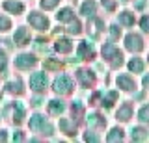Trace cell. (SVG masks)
<instances>
[{
    "label": "cell",
    "instance_id": "6da1fadb",
    "mask_svg": "<svg viewBox=\"0 0 149 143\" xmlns=\"http://www.w3.org/2000/svg\"><path fill=\"white\" fill-rule=\"evenodd\" d=\"M102 58H104L106 61H110L112 67H119L121 63H123V54L119 52V48L116 47L114 43H106L104 47H102Z\"/></svg>",
    "mask_w": 149,
    "mask_h": 143
},
{
    "label": "cell",
    "instance_id": "7a4b0ae2",
    "mask_svg": "<svg viewBox=\"0 0 149 143\" xmlns=\"http://www.w3.org/2000/svg\"><path fill=\"white\" fill-rule=\"evenodd\" d=\"M54 91L56 93H60V95H67V93H71L73 91V82H71V78L69 76H60V78H56L54 80Z\"/></svg>",
    "mask_w": 149,
    "mask_h": 143
},
{
    "label": "cell",
    "instance_id": "3957f363",
    "mask_svg": "<svg viewBox=\"0 0 149 143\" xmlns=\"http://www.w3.org/2000/svg\"><path fill=\"white\" fill-rule=\"evenodd\" d=\"M125 47L130 52H140V50H143V39L138 34H129L125 37Z\"/></svg>",
    "mask_w": 149,
    "mask_h": 143
},
{
    "label": "cell",
    "instance_id": "277c9868",
    "mask_svg": "<svg viewBox=\"0 0 149 143\" xmlns=\"http://www.w3.org/2000/svg\"><path fill=\"white\" fill-rule=\"evenodd\" d=\"M30 87L34 91H43L47 87V76L43 73H34V75L30 76Z\"/></svg>",
    "mask_w": 149,
    "mask_h": 143
},
{
    "label": "cell",
    "instance_id": "5b68a950",
    "mask_svg": "<svg viewBox=\"0 0 149 143\" xmlns=\"http://www.w3.org/2000/svg\"><path fill=\"white\" fill-rule=\"evenodd\" d=\"M28 22H30L34 28L37 30H45L49 28V19L43 15H39V13H30V17H28Z\"/></svg>",
    "mask_w": 149,
    "mask_h": 143
},
{
    "label": "cell",
    "instance_id": "8992f818",
    "mask_svg": "<svg viewBox=\"0 0 149 143\" xmlns=\"http://www.w3.org/2000/svg\"><path fill=\"white\" fill-rule=\"evenodd\" d=\"M77 76H78V80H80V84L84 87H91L95 84V75H93L91 71H88V69H80Z\"/></svg>",
    "mask_w": 149,
    "mask_h": 143
},
{
    "label": "cell",
    "instance_id": "52a82bcc",
    "mask_svg": "<svg viewBox=\"0 0 149 143\" xmlns=\"http://www.w3.org/2000/svg\"><path fill=\"white\" fill-rule=\"evenodd\" d=\"M15 65L19 69H30L36 65V58L32 56V54H21L17 59H15Z\"/></svg>",
    "mask_w": 149,
    "mask_h": 143
},
{
    "label": "cell",
    "instance_id": "ba28073f",
    "mask_svg": "<svg viewBox=\"0 0 149 143\" xmlns=\"http://www.w3.org/2000/svg\"><path fill=\"white\" fill-rule=\"evenodd\" d=\"M93 56H95V52H93V48L88 43H80V45H78V58H82V59H93Z\"/></svg>",
    "mask_w": 149,
    "mask_h": 143
},
{
    "label": "cell",
    "instance_id": "9c48e42d",
    "mask_svg": "<svg viewBox=\"0 0 149 143\" xmlns=\"http://www.w3.org/2000/svg\"><path fill=\"white\" fill-rule=\"evenodd\" d=\"M15 43H17V45H26V43H30V34H28L26 28H19V30L15 32Z\"/></svg>",
    "mask_w": 149,
    "mask_h": 143
},
{
    "label": "cell",
    "instance_id": "30bf717a",
    "mask_svg": "<svg viewBox=\"0 0 149 143\" xmlns=\"http://www.w3.org/2000/svg\"><path fill=\"white\" fill-rule=\"evenodd\" d=\"M54 48L58 50V52H71V48H73V45H71V41L69 39H65V37H62V39H58L56 41V45H54Z\"/></svg>",
    "mask_w": 149,
    "mask_h": 143
},
{
    "label": "cell",
    "instance_id": "8fae6325",
    "mask_svg": "<svg viewBox=\"0 0 149 143\" xmlns=\"http://www.w3.org/2000/svg\"><path fill=\"white\" fill-rule=\"evenodd\" d=\"M102 26H104V24H102V21H101V19H95V17H93L90 22H88V28H91V35H93V37H97V35L101 34Z\"/></svg>",
    "mask_w": 149,
    "mask_h": 143
},
{
    "label": "cell",
    "instance_id": "7c38bea8",
    "mask_svg": "<svg viewBox=\"0 0 149 143\" xmlns=\"http://www.w3.org/2000/svg\"><path fill=\"white\" fill-rule=\"evenodd\" d=\"M4 10L11 11V13H22V10H24V6H22L21 2H13V0H8V2H4Z\"/></svg>",
    "mask_w": 149,
    "mask_h": 143
},
{
    "label": "cell",
    "instance_id": "4fadbf2b",
    "mask_svg": "<svg viewBox=\"0 0 149 143\" xmlns=\"http://www.w3.org/2000/svg\"><path fill=\"white\" fill-rule=\"evenodd\" d=\"M130 115H132V106H130V104H123L119 108V112H118V119H119V121H129Z\"/></svg>",
    "mask_w": 149,
    "mask_h": 143
},
{
    "label": "cell",
    "instance_id": "5bb4252c",
    "mask_svg": "<svg viewBox=\"0 0 149 143\" xmlns=\"http://www.w3.org/2000/svg\"><path fill=\"white\" fill-rule=\"evenodd\" d=\"M118 86L121 89H125V91H132L134 89V82H132V78H129V76H119L118 78Z\"/></svg>",
    "mask_w": 149,
    "mask_h": 143
},
{
    "label": "cell",
    "instance_id": "9a60e30c",
    "mask_svg": "<svg viewBox=\"0 0 149 143\" xmlns=\"http://www.w3.org/2000/svg\"><path fill=\"white\" fill-rule=\"evenodd\" d=\"M147 136H149V134H147L146 128H142V126L132 128V140H134V141H146Z\"/></svg>",
    "mask_w": 149,
    "mask_h": 143
},
{
    "label": "cell",
    "instance_id": "2e32d148",
    "mask_svg": "<svg viewBox=\"0 0 149 143\" xmlns=\"http://www.w3.org/2000/svg\"><path fill=\"white\" fill-rule=\"evenodd\" d=\"M63 110H65V106H63V102H60V100H50L49 102V112L52 115H60Z\"/></svg>",
    "mask_w": 149,
    "mask_h": 143
},
{
    "label": "cell",
    "instance_id": "e0dca14e",
    "mask_svg": "<svg viewBox=\"0 0 149 143\" xmlns=\"http://www.w3.org/2000/svg\"><path fill=\"white\" fill-rule=\"evenodd\" d=\"M129 71L130 73H142L143 71V61L140 58H132L129 61Z\"/></svg>",
    "mask_w": 149,
    "mask_h": 143
},
{
    "label": "cell",
    "instance_id": "ac0fdd59",
    "mask_svg": "<svg viewBox=\"0 0 149 143\" xmlns=\"http://www.w3.org/2000/svg\"><path fill=\"white\" fill-rule=\"evenodd\" d=\"M56 19H58L60 22H69L71 19H74V15H73V11L69 10V8H65V10H62L58 15H56Z\"/></svg>",
    "mask_w": 149,
    "mask_h": 143
},
{
    "label": "cell",
    "instance_id": "d6986e66",
    "mask_svg": "<svg viewBox=\"0 0 149 143\" xmlns=\"http://www.w3.org/2000/svg\"><path fill=\"white\" fill-rule=\"evenodd\" d=\"M95 2H93V0H86V2L82 4V13L84 15H88V17H91L93 13H95Z\"/></svg>",
    "mask_w": 149,
    "mask_h": 143
},
{
    "label": "cell",
    "instance_id": "ffe728a7",
    "mask_svg": "<svg viewBox=\"0 0 149 143\" xmlns=\"http://www.w3.org/2000/svg\"><path fill=\"white\" fill-rule=\"evenodd\" d=\"M88 123H90V126H102L106 121H104V117H101L99 113H91L90 117H88Z\"/></svg>",
    "mask_w": 149,
    "mask_h": 143
},
{
    "label": "cell",
    "instance_id": "44dd1931",
    "mask_svg": "<svg viewBox=\"0 0 149 143\" xmlns=\"http://www.w3.org/2000/svg\"><path fill=\"white\" fill-rule=\"evenodd\" d=\"M22 119H24V108H22V104H15V110H13V121L15 123H21Z\"/></svg>",
    "mask_w": 149,
    "mask_h": 143
},
{
    "label": "cell",
    "instance_id": "7402d4cb",
    "mask_svg": "<svg viewBox=\"0 0 149 143\" xmlns=\"http://www.w3.org/2000/svg\"><path fill=\"white\" fill-rule=\"evenodd\" d=\"M119 22L123 26H132L134 24V15H132V13H129V11L121 13V15H119Z\"/></svg>",
    "mask_w": 149,
    "mask_h": 143
},
{
    "label": "cell",
    "instance_id": "603a6c76",
    "mask_svg": "<svg viewBox=\"0 0 149 143\" xmlns=\"http://www.w3.org/2000/svg\"><path fill=\"white\" fill-rule=\"evenodd\" d=\"M45 124V117H41V115H34V117L30 119V128L32 130H37V128H41Z\"/></svg>",
    "mask_w": 149,
    "mask_h": 143
},
{
    "label": "cell",
    "instance_id": "cb8c5ba5",
    "mask_svg": "<svg viewBox=\"0 0 149 143\" xmlns=\"http://www.w3.org/2000/svg\"><path fill=\"white\" fill-rule=\"evenodd\" d=\"M116 99H118V93H116V91H110V93L102 99V106H104V108H112Z\"/></svg>",
    "mask_w": 149,
    "mask_h": 143
},
{
    "label": "cell",
    "instance_id": "d4e9b609",
    "mask_svg": "<svg viewBox=\"0 0 149 143\" xmlns=\"http://www.w3.org/2000/svg\"><path fill=\"white\" fill-rule=\"evenodd\" d=\"M8 89L11 91V93H17V95H21V93H22V84H21V80L9 82V84H8Z\"/></svg>",
    "mask_w": 149,
    "mask_h": 143
},
{
    "label": "cell",
    "instance_id": "484cf974",
    "mask_svg": "<svg viewBox=\"0 0 149 143\" xmlns=\"http://www.w3.org/2000/svg\"><path fill=\"white\" fill-rule=\"evenodd\" d=\"M121 140H123V130L121 128H114L108 134V141H121Z\"/></svg>",
    "mask_w": 149,
    "mask_h": 143
},
{
    "label": "cell",
    "instance_id": "4316f807",
    "mask_svg": "<svg viewBox=\"0 0 149 143\" xmlns=\"http://www.w3.org/2000/svg\"><path fill=\"white\" fill-rule=\"evenodd\" d=\"M71 110H73V121H74V119H77V121H80V119H82V112H84V110H82V104L74 102Z\"/></svg>",
    "mask_w": 149,
    "mask_h": 143
},
{
    "label": "cell",
    "instance_id": "83f0119b",
    "mask_svg": "<svg viewBox=\"0 0 149 143\" xmlns=\"http://www.w3.org/2000/svg\"><path fill=\"white\" fill-rule=\"evenodd\" d=\"M60 126L65 130V134H67V136H74V134H77L74 126H71V123H69V121H60Z\"/></svg>",
    "mask_w": 149,
    "mask_h": 143
},
{
    "label": "cell",
    "instance_id": "f1b7e54d",
    "mask_svg": "<svg viewBox=\"0 0 149 143\" xmlns=\"http://www.w3.org/2000/svg\"><path fill=\"white\" fill-rule=\"evenodd\" d=\"M69 34H80V22H78L77 19H71L69 21Z\"/></svg>",
    "mask_w": 149,
    "mask_h": 143
},
{
    "label": "cell",
    "instance_id": "f546056e",
    "mask_svg": "<svg viewBox=\"0 0 149 143\" xmlns=\"http://www.w3.org/2000/svg\"><path fill=\"white\" fill-rule=\"evenodd\" d=\"M140 121L142 123H146V121H149V106L146 104V106H142V110H140Z\"/></svg>",
    "mask_w": 149,
    "mask_h": 143
},
{
    "label": "cell",
    "instance_id": "4dcf8cb0",
    "mask_svg": "<svg viewBox=\"0 0 149 143\" xmlns=\"http://www.w3.org/2000/svg\"><path fill=\"white\" fill-rule=\"evenodd\" d=\"M58 2L60 0H41V8H43V10H52Z\"/></svg>",
    "mask_w": 149,
    "mask_h": 143
},
{
    "label": "cell",
    "instance_id": "1f68e13d",
    "mask_svg": "<svg viewBox=\"0 0 149 143\" xmlns=\"http://www.w3.org/2000/svg\"><path fill=\"white\" fill-rule=\"evenodd\" d=\"M11 28V22H9V19H6V17H0V32H6Z\"/></svg>",
    "mask_w": 149,
    "mask_h": 143
},
{
    "label": "cell",
    "instance_id": "d6a6232c",
    "mask_svg": "<svg viewBox=\"0 0 149 143\" xmlns=\"http://www.w3.org/2000/svg\"><path fill=\"white\" fill-rule=\"evenodd\" d=\"M8 65V58H6V52L4 50H0V71H4Z\"/></svg>",
    "mask_w": 149,
    "mask_h": 143
},
{
    "label": "cell",
    "instance_id": "836d02e7",
    "mask_svg": "<svg viewBox=\"0 0 149 143\" xmlns=\"http://www.w3.org/2000/svg\"><path fill=\"white\" fill-rule=\"evenodd\" d=\"M45 67L47 69H62V63L52 61V59H47V61H45Z\"/></svg>",
    "mask_w": 149,
    "mask_h": 143
},
{
    "label": "cell",
    "instance_id": "e575fe53",
    "mask_svg": "<svg viewBox=\"0 0 149 143\" xmlns=\"http://www.w3.org/2000/svg\"><path fill=\"white\" fill-rule=\"evenodd\" d=\"M102 6H104L108 11H114L116 10V2H114V0H102Z\"/></svg>",
    "mask_w": 149,
    "mask_h": 143
},
{
    "label": "cell",
    "instance_id": "d590c367",
    "mask_svg": "<svg viewBox=\"0 0 149 143\" xmlns=\"http://www.w3.org/2000/svg\"><path fill=\"white\" fill-rule=\"evenodd\" d=\"M110 34H112V37H114V39H118L119 35H121V30L118 28V26H110Z\"/></svg>",
    "mask_w": 149,
    "mask_h": 143
},
{
    "label": "cell",
    "instance_id": "8d00e7d4",
    "mask_svg": "<svg viewBox=\"0 0 149 143\" xmlns=\"http://www.w3.org/2000/svg\"><path fill=\"white\" fill-rule=\"evenodd\" d=\"M140 24H142L143 32H149V19H147V17H142V22H140Z\"/></svg>",
    "mask_w": 149,
    "mask_h": 143
},
{
    "label": "cell",
    "instance_id": "74e56055",
    "mask_svg": "<svg viewBox=\"0 0 149 143\" xmlns=\"http://www.w3.org/2000/svg\"><path fill=\"white\" fill-rule=\"evenodd\" d=\"M84 140H86V141H99V136H95V134H90V132H88L86 136H84Z\"/></svg>",
    "mask_w": 149,
    "mask_h": 143
},
{
    "label": "cell",
    "instance_id": "f35d334b",
    "mask_svg": "<svg viewBox=\"0 0 149 143\" xmlns=\"http://www.w3.org/2000/svg\"><path fill=\"white\" fill-rule=\"evenodd\" d=\"M13 140H15V141H22V140H24V136H22L21 132H17L15 136H13Z\"/></svg>",
    "mask_w": 149,
    "mask_h": 143
},
{
    "label": "cell",
    "instance_id": "ab89813d",
    "mask_svg": "<svg viewBox=\"0 0 149 143\" xmlns=\"http://www.w3.org/2000/svg\"><path fill=\"white\" fill-rule=\"evenodd\" d=\"M143 6H146V0H140V2H136V8H138V10H142Z\"/></svg>",
    "mask_w": 149,
    "mask_h": 143
},
{
    "label": "cell",
    "instance_id": "60d3db41",
    "mask_svg": "<svg viewBox=\"0 0 149 143\" xmlns=\"http://www.w3.org/2000/svg\"><path fill=\"white\" fill-rule=\"evenodd\" d=\"M0 141H6V134H4L2 130H0Z\"/></svg>",
    "mask_w": 149,
    "mask_h": 143
}]
</instances>
